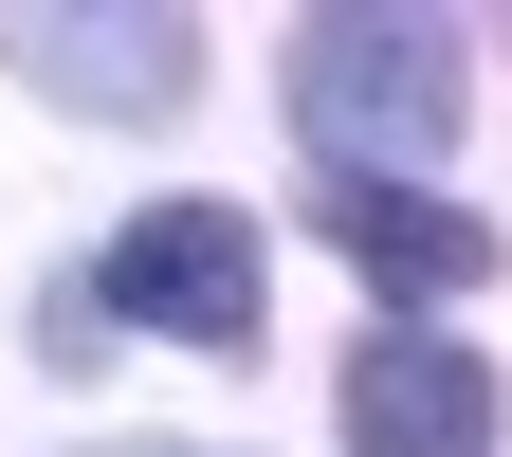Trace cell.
<instances>
[{
  "mask_svg": "<svg viewBox=\"0 0 512 457\" xmlns=\"http://www.w3.org/2000/svg\"><path fill=\"white\" fill-rule=\"evenodd\" d=\"M92 311H128V330H183V348H256V311H275V275H256V220H238V202H147V220H110Z\"/></svg>",
  "mask_w": 512,
  "mask_h": 457,
  "instance_id": "2",
  "label": "cell"
},
{
  "mask_svg": "<svg viewBox=\"0 0 512 457\" xmlns=\"http://www.w3.org/2000/svg\"><path fill=\"white\" fill-rule=\"evenodd\" d=\"M330 256L384 293H476L494 275V220H458L439 183H330Z\"/></svg>",
  "mask_w": 512,
  "mask_h": 457,
  "instance_id": "5",
  "label": "cell"
},
{
  "mask_svg": "<svg viewBox=\"0 0 512 457\" xmlns=\"http://www.w3.org/2000/svg\"><path fill=\"white\" fill-rule=\"evenodd\" d=\"M330 403H348V457H494V366L458 330H366Z\"/></svg>",
  "mask_w": 512,
  "mask_h": 457,
  "instance_id": "4",
  "label": "cell"
},
{
  "mask_svg": "<svg viewBox=\"0 0 512 457\" xmlns=\"http://www.w3.org/2000/svg\"><path fill=\"white\" fill-rule=\"evenodd\" d=\"M0 55H19L55 110H92V128H165L183 92H202V19H74V0H19Z\"/></svg>",
  "mask_w": 512,
  "mask_h": 457,
  "instance_id": "3",
  "label": "cell"
},
{
  "mask_svg": "<svg viewBox=\"0 0 512 457\" xmlns=\"http://www.w3.org/2000/svg\"><path fill=\"white\" fill-rule=\"evenodd\" d=\"M92 457H202V439H92Z\"/></svg>",
  "mask_w": 512,
  "mask_h": 457,
  "instance_id": "6",
  "label": "cell"
},
{
  "mask_svg": "<svg viewBox=\"0 0 512 457\" xmlns=\"http://www.w3.org/2000/svg\"><path fill=\"white\" fill-rule=\"evenodd\" d=\"M458 19H293V147L330 183H421L458 147Z\"/></svg>",
  "mask_w": 512,
  "mask_h": 457,
  "instance_id": "1",
  "label": "cell"
}]
</instances>
